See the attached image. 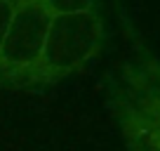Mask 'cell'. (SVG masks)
<instances>
[{
    "label": "cell",
    "instance_id": "1",
    "mask_svg": "<svg viewBox=\"0 0 160 151\" xmlns=\"http://www.w3.org/2000/svg\"><path fill=\"white\" fill-rule=\"evenodd\" d=\"M101 45H104V21L97 10L52 14L42 55L17 87L54 85L90 64L99 55Z\"/></svg>",
    "mask_w": 160,
    "mask_h": 151
},
{
    "label": "cell",
    "instance_id": "2",
    "mask_svg": "<svg viewBox=\"0 0 160 151\" xmlns=\"http://www.w3.org/2000/svg\"><path fill=\"white\" fill-rule=\"evenodd\" d=\"M52 14L42 0H19L0 47V87H17L38 64Z\"/></svg>",
    "mask_w": 160,
    "mask_h": 151
},
{
    "label": "cell",
    "instance_id": "3",
    "mask_svg": "<svg viewBox=\"0 0 160 151\" xmlns=\"http://www.w3.org/2000/svg\"><path fill=\"white\" fill-rule=\"evenodd\" d=\"M132 45L134 52L122 61L113 85L134 106L160 118V59L139 38H134Z\"/></svg>",
    "mask_w": 160,
    "mask_h": 151
},
{
    "label": "cell",
    "instance_id": "4",
    "mask_svg": "<svg viewBox=\"0 0 160 151\" xmlns=\"http://www.w3.org/2000/svg\"><path fill=\"white\" fill-rule=\"evenodd\" d=\"M111 99L127 151H160V118L134 106L115 85L111 90Z\"/></svg>",
    "mask_w": 160,
    "mask_h": 151
},
{
    "label": "cell",
    "instance_id": "5",
    "mask_svg": "<svg viewBox=\"0 0 160 151\" xmlns=\"http://www.w3.org/2000/svg\"><path fill=\"white\" fill-rule=\"evenodd\" d=\"M99 0H42L50 14H73V12H92Z\"/></svg>",
    "mask_w": 160,
    "mask_h": 151
},
{
    "label": "cell",
    "instance_id": "6",
    "mask_svg": "<svg viewBox=\"0 0 160 151\" xmlns=\"http://www.w3.org/2000/svg\"><path fill=\"white\" fill-rule=\"evenodd\" d=\"M17 3H19V0H0V47H2V40H5L7 26H10V21H12Z\"/></svg>",
    "mask_w": 160,
    "mask_h": 151
}]
</instances>
